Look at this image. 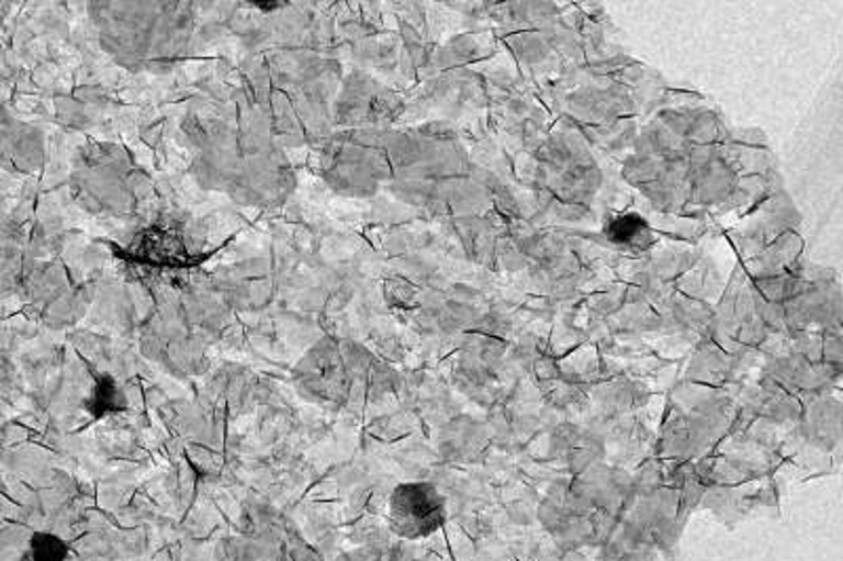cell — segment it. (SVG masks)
Masks as SVG:
<instances>
[{
	"instance_id": "1",
	"label": "cell",
	"mask_w": 843,
	"mask_h": 561,
	"mask_svg": "<svg viewBox=\"0 0 843 561\" xmlns=\"http://www.w3.org/2000/svg\"><path fill=\"white\" fill-rule=\"evenodd\" d=\"M446 521V498L428 481L398 483L389 498V526L396 536L418 540Z\"/></svg>"
},
{
	"instance_id": "2",
	"label": "cell",
	"mask_w": 843,
	"mask_h": 561,
	"mask_svg": "<svg viewBox=\"0 0 843 561\" xmlns=\"http://www.w3.org/2000/svg\"><path fill=\"white\" fill-rule=\"evenodd\" d=\"M82 407L93 420H104L116 414H125L130 409V397L114 375L110 372H100L93 375V382L85 395Z\"/></svg>"
},
{
	"instance_id": "3",
	"label": "cell",
	"mask_w": 843,
	"mask_h": 561,
	"mask_svg": "<svg viewBox=\"0 0 843 561\" xmlns=\"http://www.w3.org/2000/svg\"><path fill=\"white\" fill-rule=\"evenodd\" d=\"M604 235L611 245H618L625 249H648L654 243V235L648 220L632 212L614 215L609 222H606Z\"/></svg>"
},
{
	"instance_id": "4",
	"label": "cell",
	"mask_w": 843,
	"mask_h": 561,
	"mask_svg": "<svg viewBox=\"0 0 843 561\" xmlns=\"http://www.w3.org/2000/svg\"><path fill=\"white\" fill-rule=\"evenodd\" d=\"M72 549L66 538L47 530H36L27 538L20 561H70Z\"/></svg>"
},
{
	"instance_id": "5",
	"label": "cell",
	"mask_w": 843,
	"mask_h": 561,
	"mask_svg": "<svg viewBox=\"0 0 843 561\" xmlns=\"http://www.w3.org/2000/svg\"><path fill=\"white\" fill-rule=\"evenodd\" d=\"M249 4L262 13H274V11H281L283 7H288L290 2L288 0H251Z\"/></svg>"
}]
</instances>
